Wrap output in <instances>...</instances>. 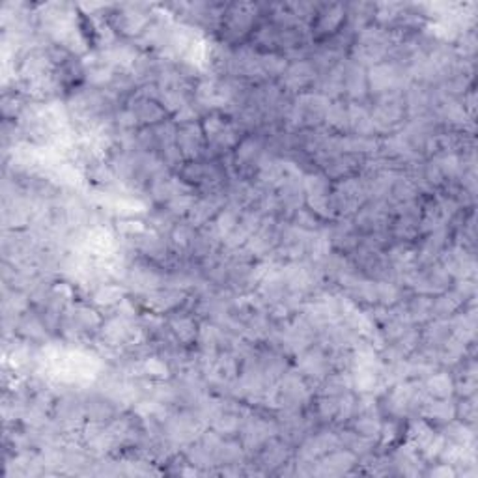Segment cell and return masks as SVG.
I'll return each mask as SVG.
<instances>
[{
  "label": "cell",
  "instance_id": "6da1fadb",
  "mask_svg": "<svg viewBox=\"0 0 478 478\" xmlns=\"http://www.w3.org/2000/svg\"><path fill=\"white\" fill-rule=\"evenodd\" d=\"M405 114L404 92H390L378 98L374 110L370 113L375 131L390 133L398 128Z\"/></svg>",
  "mask_w": 478,
  "mask_h": 478
},
{
  "label": "cell",
  "instance_id": "7a4b0ae2",
  "mask_svg": "<svg viewBox=\"0 0 478 478\" xmlns=\"http://www.w3.org/2000/svg\"><path fill=\"white\" fill-rule=\"evenodd\" d=\"M366 187L363 178H345L336 183L335 191L331 194V204L335 213L342 215H353L365 206Z\"/></svg>",
  "mask_w": 478,
  "mask_h": 478
},
{
  "label": "cell",
  "instance_id": "3957f363",
  "mask_svg": "<svg viewBox=\"0 0 478 478\" xmlns=\"http://www.w3.org/2000/svg\"><path fill=\"white\" fill-rule=\"evenodd\" d=\"M256 19V6L252 4H234L228 6V10L222 15V34L227 41L241 40L243 36L249 34V30Z\"/></svg>",
  "mask_w": 478,
  "mask_h": 478
},
{
  "label": "cell",
  "instance_id": "277c9868",
  "mask_svg": "<svg viewBox=\"0 0 478 478\" xmlns=\"http://www.w3.org/2000/svg\"><path fill=\"white\" fill-rule=\"evenodd\" d=\"M194 99L207 109H224L236 101V88L228 80H202L194 88Z\"/></svg>",
  "mask_w": 478,
  "mask_h": 478
},
{
  "label": "cell",
  "instance_id": "5b68a950",
  "mask_svg": "<svg viewBox=\"0 0 478 478\" xmlns=\"http://www.w3.org/2000/svg\"><path fill=\"white\" fill-rule=\"evenodd\" d=\"M204 137L207 138V144L212 148H217L219 152H227L239 144V128L234 122H227L221 116L213 114L204 122Z\"/></svg>",
  "mask_w": 478,
  "mask_h": 478
},
{
  "label": "cell",
  "instance_id": "8992f818",
  "mask_svg": "<svg viewBox=\"0 0 478 478\" xmlns=\"http://www.w3.org/2000/svg\"><path fill=\"white\" fill-rule=\"evenodd\" d=\"M368 88L378 95L390 94V92H400L402 86V73L395 64H375L370 68L368 75Z\"/></svg>",
  "mask_w": 478,
  "mask_h": 478
},
{
  "label": "cell",
  "instance_id": "52a82bcc",
  "mask_svg": "<svg viewBox=\"0 0 478 478\" xmlns=\"http://www.w3.org/2000/svg\"><path fill=\"white\" fill-rule=\"evenodd\" d=\"M150 26V15L142 10V6H123L120 14L114 15V28L125 36H142Z\"/></svg>",
  "mask_w": 478,
  "mask_h": 478
},
{
  "label": "cell",
  "instance_id": "ba28073f",
  "mask_svg": "<svg viewBox=\"0 0 478 478\" xmlns=\"http://www.w3.org/2000/svg\"><path fill=\"white\" fill-rule=\"evenodd\" d=\"M224 204H227V200H224V197H222L221 192L219 191L209 192V194H206V197L192 204L191 212L187 213L189 224H191L192 228L204 227V224H207L213 217H217L222 207H224Z\"/></svg>",
  "mask_w": 478,
  "mask_h": 478
},
{
  "label": "cell",
  "instance_id": "9c48e42d",
  "mask_svg": "<svg viewBox=\"0 0 478 478\" xmlns=\"http://www.w3.org/2000/svg\"><path fill=\"white\" fill-rule=\"evenodd\" d=\"M441 266L450 276L464 281L474 275V260L464 246H452L441 258Z\"/></svg>",
  "mask_w": 478,
  "mask_h": 478
},
{
  "label": "cell",
  "instance_id": "30bf717a",
  "mask_svg": "<svg viewBox=\"0 0 478 478\" xmlns=\"http://www.w3.org/2000/svg\"><path fill=\"white\" fill-rule=\"evenodd\" d=\"M178 144L183 159L194 161L204 153V129L198 123H185L178 128Z\"/></svg>",
  "mask_w": 478,
  "mask_h": 478
},
{
  "label": "cell",
  "instance_id": "8fae6325",
  "mask_svg": "<svg viewBox=\"0 0 478 478\" xmlns=\"http://www.w3.org/2000/svg\"><path fill=\"white\" fill-rule=\"evenodd\" d=\"M264 144L258 137H246L243 138L241 142L237 144L236 148V168L241 170V172H251L258 167H260L261 159L266 157V152H264Z\"/></svg>",
  "mask_w": 478,
  "mask_h": 478
},
{
  "label": "cell",
  "instance_id": "7c38bea8",
  "mask_svg": "<svg viewBox=\"0 0 478 478\" xmlns=\"http://www.w3.org/2000/svg\"><path fill=\"white\" fill-rule=\"evenodd\" d=\"M297 366H299V372L305 378H311V380H326L327 372H329V357L320 350V348H308L303 353L297 355Z\"/></svg>",
  "mask_w": 478,
  "mask_h": 478
},
{
  "label": "cell",
  "instance_id": "4fadbf2b",
  "mask_svg": "<svg viewBox=\"0 0 478 478\" xmlns=\"http://www.w3.org/2000/svg\"><path fill=\"white\" fill-rule=\"evenodd\" d=\"M316 79V69L311 64V60H299L296 64L288 66L286 71L282 73V88L290 92H299L311 86Z\"/></svg>",
  "mask_w": 478,
  "mask_h": 478
},
{
  "label": "cell",
  "instance_id": "5bb4252c",
  "mask_svg": "<svg viewBox=\"0 0 478 478\" xmlns=\"http://www.w3.org/2000/svg\"><path fill=\"white\" fill-rule=\"evenodd\" d=\"M357 462V454H353L351 450H333V452H327L323 456L318 469L312 471L316 474H342L348 473Z\"/></svg>",
  "mask_w": 478,
  "mask_h": 478
},
{
  "label": "cell",
  "instance_id": "9a60e30c",
  "mask_svg": "<svg viewBox=\"0 0 478 478\" xmlns=\"http://www.w3.org/2000/svg\"><path fill=\"white\" fill-rule=\"evenodd\" d=\"M183 299H185V293L178 288H157L146 293L144 305L153 312H168L182 305Z\"/></svg>",
  "mask_w": 478,
  "mask_h": 478
},
{
  "label": "cell",
  "instance_id": "2e32d148",
  "mask_svg": "<svg viewBox=\"0 0 478 478\" xmlns=\"http://www.w3.org/2000/svg\"><path fill=\"white\" fill-rule=\"evenodd\" d=\"M314 32L318 36L335 34L341 28L342 21L345 17V8L342 4H323L320 14H316Z\"/></svg>",
  "mask_w": 478,
  "mask_h": 478
},
{
  "label": "cell",
  "instance_id": "e0dca14e",
  "mask_svg": "<svg viewBox=\"0 0 478 478\" xmlns=\"http://www.w3.org/2000/svg\"><path fill=\"white\" fill-rule=\"evenodd\" d=\"M344 92L351 99H363L368 92V80L363 66L348 64L344 68Z\"/></svg>",
  "mask_w": 478,
  "mask_h": 478
},
{
  "label": "cell",
  "instance_id": "ac0fdd59",
  "mask_svg": "<svg viewBox=\"0 0 478 478\" xmlns=\"http://www.w3.org/2000/svg\"><path fill=\"white\" fill-rule=\"evenodd\" d=\"M464 303L465 297L458 290L443 291L437 299L432 301V316H435L437 320H447L456 314L464 306Z\"/></svg>",
  "mask_w": 478,
  "mask_h": 478
},
{
  "label": "cell",
  "instance_id": "d6986e66",
  "mask_svg": "<svg viewBox=\"0 0 478 478\" xmlns=\"http://www.w3.org/2000/svg\"><path fill=\"white\" fill-rule=\"evenodd\" d=\"M348 114H350V131L357 137H372L375 133L372 116L368 110L359 103L348 105Z\"/></svg>",
  "mask_w": 478,
  "mask_h": 478
},
{
  "label": "cell",
  "instance_id": "ffe728a7",
  "mask_svg": "<svg viewBox=\"0 0 478 478\" xmlns=\"http://www.w3.org/2000/svg\"><path fill=\"white\" fill-rule=\"evenodd\" d=\"M360 157L359 155H351V153H341L336 155L326 165V176L327 178H350L359 168Z\"/></svg>",
  "mask_w": 478,
  "mask_h": 478
},
{
  "label": "cell",
  "instance_id": "44dd1931",
  "mask_svg": "<svg viewBox=\"0 0 478 478\" xmlns=\"http://www.w3.org/2000/svg\"><path fill=\"white\" fill-rule=\"evenodd\" d=\"M424 390L428 393L430 398L445 400L454 393V383L449 378V374H443V372L430 374L426 381H424Z\"/></svg>",
  "mask_w": 478,
  "mask_h": 478
},
{
  "label": "cell",
  "instance_id": "7402d4cb",
  "mask_svg": "<svg viewBox=\"0 0 478 478\" xmlns=\"http://www.w3.org/2000/svg\"><path fill=\"white\" fill-rule=\"evenodd\" d=\"M170 331H172L174 336H176L182 344H192L198 336L197 323H194V320H192L191 316H178V318H172V320H170Z\"/></svg>",
  "mask_w": 478,
  "mask_h": 478
},
{
  "label": "cell",
  "instance_id": "603a6c76",
  "mask_svg": "<svg viewBox=\"0 0 478 478\" xmlns=\"http://www.w3.org/2000/svg\"><path fill=\"white\" fill-rule=\"evenodd\" d=\"M422 415L426 419H435V420H443V422H449L454 419L456 415V407L452 404H449V400H432L430 398L426 404L422 405Z\"/></svg>",
  "mask_w": 478,
  "mask_h": 478
},
{
  "label": "cell",
  "instance_id": "cb8c5ba5",
  "mask_svg": "<svg viewBox=\"0 0 478 478\" xmlns=\"http://www.w3.org/2000/svg\"><path fill=\"white\" fill-rule=\"evenodd\" d=\"M353 389V375L348 372H338V374H331L323 380V395L329 396H342Z\"/></svg>",
  "mask_w": 478,
  "mask_h": 478
},
{
  "label": "cell",
  "instance_id": "d4e9b609",
  "mask_svg": "<svg viewBox=\"0 0 478 478\" xmlns=\"http://www.w3.org/2000/svg\"><path fill=\"white\" fill-rule=\"evenodd\" d=\"M326 122L329 123L331 128L335 131H350V114H348V107L341 101H335L333 105H329V109L326 113Z\"/></svg>",
  "mask_w": 478,
  "mask_h": 478
},
{
  "label": "cell",
  "instance_id": "484cf974",
  "mask_svg": "<svg viewBox=\"0 0 478 478\" xmlns=\"http://www.w3.org/2000/svg\"><path fill=\"white\" fill-rule=\"evenodd\" d=\"M303 187L306 198L329 197V178L323 174H306L303 176Z\"/></svg>",
  "mask_w": 478,
  "mask_h": 478
},
{
  "label": "cell",
  "instance_id": "4316f807",
  "mask_svg": "<svg viewBox=\"0 0 478 478\" xmlns=\"http://www.w3.org/2000/svg\"><path fill=\"white\" fill-rule=\"evenodd\" d=\"M381 426L378 417H374V413H366V415H357V420L353 422V432H357L363 437L374 439L381 434Z\"/></svg>",
  "mask_w": 478,
  "mask_h": 478
},
{
  "label": "cell",
  "instance_id": "83f0119b",
  "mask_svg": "<svg viewBox=\"0 0 478 478\" xmlns=\"http://www.w3.org/2000/svg\"><path fill=\"white\" fill-rule=\"evenodd\" d=\"M92 299L99 306H113L123 299V290L116 284H103L94 291Z\"/></svg>",
  "mask_w": 478,
  "mask_h": 478
},
{
  "label": "cell",
  "instance_id": "f1b7e54d",
  "mask_svg": "<svg viewBox=\"0 0 478 478\" xmlns=\"http://www.w3.org/2000/svg\"><path fill=\"white\" fill-rule=\"evenodd\" d=\"M432 301L430 296H417L415 299H411V303L407 305V314H410L411 321H424L432 318Z\"/></svg>",
  "mask_w": 478,
  "mask_h": 478
},
{
  "label": "cell",
  "instance_id": "f546056e",
  "mask_svg": "<svg viewBox=\"0 0 478 478\" xmlns=\"http://www.w3.org/2000/svg\"><path fill=\"white\" fill-rule=\"evenodd\" d=\"M261 69L266 77H282V73L286 71L288 62L284 56L276 55V53H266V55H260Z\"/></svg>",
  "mask_w": 478,
  "mask_h": 478
},
{
  "label": "cell",
  "instance_id": "4dcf8cb0",
  "mask_svg": "<svg viewBox=\"0 0 478 478\" xmlns=\"http://www.w3.org/2000/svg\"><path fill=\"white\" fill-rule=\"evenodd\" d=\"M410 437L417 449L422 450L426 445L432 441V439L435 437V432L428 426V422H424V420H415L413 424H411L410 428Z\"/></svg>",
  "mask_w": 478,
  "mask_h": 478
},
{
  "label": "cell",
  "instance_id": "1f68e13d",
  "mask_svg": "<svg viewBox=\"0 0 478 478\" xmlns=\"http://www.w3.org/2000/svg\"><path fill=\"white\" fill-rule=\"evenodd\" d=\"M140 370L153 380H167L168 374H170L168 363H165V359H159V357H146L140 365Z\"/></svg>",
  "mask_w": 478,
  "mask_h": 478
},
{
  "label": "cell",
  "instance_id": "d6a6232c",
  "mask_svg": "<svg viewBox=\"0 0 478 478\" xmlns=\"http://www.w3.org/2000/svg\"><path fill=\"white\" fill-rule=\"evenodd\" d=\"M375 296H378V301L381 303V306H393L398 301L400 291L393 282L380 281L375 282Z\"/></svg>",
  "mask_w": 478,
  "mask_h": 478
},
{
  "label": "cell",
  "instance_id": "836d02e7",
  "mask_svg": "<svg viewBox=\"0 0 478 478\" xmlns=\"http://www.w3.org/2000/svg\"><path fill=\"white\" fill-rule=\"evenodd\" d=\"M21 333L25 336H28L30 341H41V338H45L47 336V327H45V323L41 320H38V318H25V320L21 321L19 326Z\"/></svg>",
  "mask_w": 478,
  "mask_h": 478
},
{
  "label": "cell",
  "instance_id": "e575fe53",
  "mask_svg": "<svg viewBox=\"0 0 478 478\" xmlns=\"http://www.w3.org/2000/svg\"><path fill=\"white\" fill-rule=\"evenodd\" d=\"M197 202L194 200V194H176L167 202V209L172 215H185V213L191 212L192 204Z\"/></svg>",
  "mask_w": 478,
  "mask_h": 478
},
{
  "label": "cell",
  "instance_id": "d590c367",
  "mask_svg": "<svg viewBox=\"0 0 478 478\" xmlns=\"http://www.w3.org/2000/svg\"><path fill=\"white\" fill-rule=\"evenodd\" d=\"M338 404H341V396L323 395L318 402V415L323 420H333L338 413Z\"/></svg>",
  "mask_w": 478,
  "mask_h": 478
},
{
  "label": "cell",
  "instance_id": "8d00e7d4",
  "mask_svg": "<svg viewBox=\"0 0 478 478\" xmlns=\"http://www.w3.org/2000/svg\"><path fill=\"white\" fill-rule=\"evenodd\" d=\"M447 437L456 445H473L474 441V434L465 424H450V428L447 430Z\"/></svg>",
  "mask_w": 478,
  "mask_h": 478
},
{
  "label": "cell",
  "instance_id": "74e56055",
  "mask_svg": "<svg viewBox=\"0 0 478 478\" xmlns=\"http://www.w3.org/2000/svg\"><path fill=\"white\" fill-rule=\"evenodd\" d=\"M293 227L305 230V232H316L318 228V219H316V213H312L311 209H305L301 207L293 213Z\"/></svg>",
  "mask_w": 478,
  "mask_h": 478
},
{
  "label": "cell",
  "instance_id": "f35d334b",
  "mask_svg": "<svg viewBox=\"0 0 478 478\" xmlns=\"http://www.w3.org/2000/svg\"><path fill=\"white\" fill-rule=\"evenodd\" d=\"M256 41L267 49L279 47V26H261L256 32Z\"/></svg>",
  "mask_w": 478,
  "mask_h": 478
},
{
  "label": "cell",
  "instance_id": "ab89813d",
  "mask_svg": "<svg viewBox=\"0 0 478 478\" xmlns=\"http://www.w3.org/2000/svg\"><path fill=\"white\" fill-rule=\"evenodd\" d=\"M118 230L122 234H129L131 237H137L140 234L146 232L142 221H135V219H125V221L118 222Z\"/></svg>",
  "mask_w": 478,
  "mask_h": 478
},
{
  "label": "cell",
  "instance_id": "60d3db41",
  "mask_svg": "<svg viewBox=\"0 0 478 478\" xmlns=\"http://www.w3.org/2000/svg\"><path fill=\"white\" fill-rule=\"evenodd\" d=\"M458 411L464 413V420H473L477 407H474L473 400H471V402H462V405H459V410H456V413H458Z\"/></svg>",
  "mask_w": 478,
  "mask_h": 478
}]
</instances>
